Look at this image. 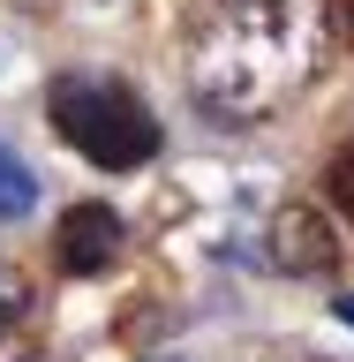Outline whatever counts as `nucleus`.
I'll list each match as a JSON object with an SVG mask.
<instances>
[{"label":"nucleus","mask_w":354,"mask_h":362,"mask_svg":"<svg viewBox=\"0 0 354 362\" xmlns=\"http://www.w3.org/2000/svg\"><path fill=\"white\" fill-rule=\"evenodd\" d=\"M324 53V8L317 0H196L181 30V68L203 113L219 121H264L309 83Z\"/></svg>","instance_id":"nucleus-1"},{"label":"nucleus","mask_w":354,"mask_h":362,"mask_svg":"<svg viewBox=\"0 0 354 362\" xmlns=\"http://www.w3.org/2000/svg\"><path fill=\"white\" fill-rule=\"evenodd\" d=\"M45 121L61 129L68 151H83L90 166H106V174H129V166H151L158 158L151 106H143L121 76H106V68H61V76L45 83Z\"/></svg>","instance_id":"nucleus-2"},{"label":"nucleus","mask_w":354,"mask_h":362,"mask_svg":"<svg viewBox=\"0 0 354 362\" xmlns=\"http://www.w3.org/2000/svg\"><path fill=\"white\" fill-rule=\"evenodd\" d=\"M121 249H129V226H121L113 204H68L61 226H53V257H61V272H76V279L106 272Z\"/></svg>","instance_id":"nucleus-3"},{"label":"nucleus","mask_w":354,"mask_h":362,"mask_svg":"<svg viewBox=\"0 0 354 362\" xmlns=\"http://www.w3.org/2000/svg\"><path fill=\"white\" fill-rule=\"evenodd\" d=\"M271 264L294 272V279H324V272L339 264V234L324 226V211L287 204V211L271 219Z\"/></svg>","instance_id":"nucleus-4"},{"label":"nucleus","mask_w":354,"mask_h":362,"mask_svg":"<svg viewBox=\"0 0 354 362\" xmlns=\"http://www.w3.org/2000/svg\"><path fill=\"white\" fill-rule=\"evenodd\" d=\"M30 204H38V181H30V166H23L8 144H0V226H8V219H23Z\"/></svg>","instance_id":"nucleus-5"},{"label":"nucleus","mask_w":354,"mask_h":362,"mask_svg":"<svg viewBox=\"0 0 354 362\" xmlns=\"http://www.w3.org/2000/svg\"><path fill=\"white\" fill-rule=\"evenodd\" d=\"M23 317H30V279H23V264H8V257H0V339L16 332Z\"/></svg>","instance_id":"nucleus-6"},{"label":"nucleus","mask_w":354,"mask_h":362,"mask_svg":"<svg viewBox=\"0 0 354 362\" xmlns=\"http://www.w3.org/2000/svg\"><path fill=\"white\" fill-rule=\"evenodd\" d=\"M324 197H332V211L354 219V144H339V151L324 158Z\"/></svg>","instance_id":"nucleus-7"},{"label":"nucleus","mask_w":354,"mask_h":362,"mask_svg":"<svg viewBox=\"0 0 354 362\" xmlns=\"http://www.w3.org/2000/svg\"><path fill=\"white\" fill-rule=\"evenodd\" d=\"M332 310H339V325H347V332H354V294H339Z\"/></svg>","instance_id":"nucleus-8"},{"label":"nucleus","mask_w":354,"mask_h":362,"mask_svg":"<svg viewBox=\"0 0 354 362\" xmlns=\"http://www.w3.org/2000/svg\"><path fill=\"white\" fill-rule=\"evenodd\" d=\"M339 30H347V38H354V0H339Z\"/></svg>","instance_id":"nucleus-9"}]
</instances>
